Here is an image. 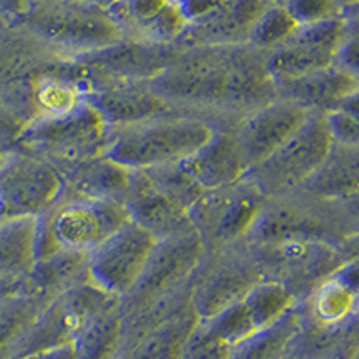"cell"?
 Segmentation results:
<instances>
[{
  "label": "cell",
  "instance_id": "6da1fadb",
  "mask_svg": "<svg viewBox=\"0 0 359 359\" xmlns=\"http://www.w3.org/2000/svg\"><path fill=\"white\" fill-rule=\"evenodd\" d=\"M149 85L178 114L229 130L277 99L266 53L248 43L184 47L175 63Z\"/></svg>",
  "mask_w": 359,
  "mask_h": 359
},
{
  "label": "cell",
  "instance_id": "7a4b0ae2",
  "mask_svg": "<svg viewBox=\"0 0 359 359\" xmlns=\"http://www.w3.org/2000/svg\"><path fill=\"white\" fill-rule=\"evenodd\" d=\"M212 130L203 118L182 114L110 128L104 155L128 171L171 165L194 155Z\"/></svg>",
  "mask_w": 359,
  "mask_h": 359
},
{
  "label": "cell",
  "instance_id": "3957f363",
  "mask_svg": "<svg viewBox=\"0 0 359 359\" xmlns=\"http://www.w3.org/2000/svg\"><path fill=\"white\" fill-rule=\"evenodd\" d=\"M20 24L62 60H76L124 38L110 13L88 0H33Z\"/></svg>",
  "mask_w": 359,
  "mask_h": 359
},
{
  "label": "cell",
  "instance_id": "277c9868",
  "mask_svg": "<svg viewBox=\"0 0 359 359\" xmlns=\"http://www.w3.org/2000/svg\"><path fill=\"white\" fill-rule=\"evenodd\" d=\"M128 221L123 203L63 191L53 207L36 217V257L54 250L90 253Z\"/></svg>",
  "mask_w": 359,
  "mask_h": 359
},
{
  "label": "cell",
  "instance_id": "5b68a950",
  "mask_svg": "<svg viewBox=\"0 0 359 359\" xmlns=\"http://www.w3.org/2000/svg\"><path fill=\"white\" fill-rule=\"evenodd\" d=\"M90 88L88 72L81 63L56 60L25 79L0 86V95L29 126L85 107Z\"/></svg>",
  "mask_w": 359,
  "mask_h": 359
},
{
  "label": "cell",
  "instance_id": "8992f818",
  "mask_svg": "<svg viewBox=\"0 0 359 359\" xmlns=\"http://www.w3.org/2000/svg\"><path fill=\"white\" fill-rule=\"evenodd\" d=\"M264 280L286 287L297 302L343 264L338 246L320 239L290 237L271 243H248Z\"/></svg>",
  "mask_w": 359,
  "mask_h": 359
},
{
  "label": "cell",
  "instance_id": "52a82bcc",
  "mask_svg": "<svg viewBox=\"0 0 359 359\" xmlns=\"http://www.w3.org/2000/svg\"><path fill=\"white\" fill-rule=\"evenodd\" d=\"M332 146L323 114H311L302 128L268 158L253 165L246 178L266 198L293 194L320 168Z\"/></svg>",
  "mask_w": 359,
  "mask_h": 359
},
{
  "label": "cell",
  "instance_id": "ba28073f",
  "mask_svg": "<svg viewBox=\"0 0 359 359\" xmlns=\"http://www.w3.org/2000/svg\"><path fill=\"white\" fill-rule=\"evenodd\" d=\"M261 280V268L245 241L210 250L192 277L191 304L198 318H210L241 302Z\"/></svg>",
  "mask_w": 359,
  "mask_h": 359
},
{
  "label": "cell",
  "instance_id": "9c48e42d",
  "mask_svg": "<svg viewBox=\"0 0 359 359\" xmlns=\"http://www.w3.org/2000/svg\"><path fill=\"white\" fill-rule=\"evenodd\" d=\"M110 126L86 102L60 117L43 118L25 126L17 147L47 160L53 165L102 155L107 149Z\"/></svg>",
  "mask_w": 359,
  "mask_h": 359
},
{
  "label": "cell",
  "instance_id": "30bf717a",
  "mask_svg": "<svg viewBox=\"0 0 359 359\" xmlns=\"http://www.w3.org/2000/svg\"><path fill=\"white\" fill-rule=\"evenodd\" d=\"M266 200L246 176L224 187L205 191L189 212L207 252L245 241Z\"/></svg>",
  "mask_w": 359,
  "mask_h": 359
},
{
  "label": "cell",
  "instance_id": "8fae6325",
  "mask_svg": "<svg viewBox=\"0 0 359 359\" xmlns=\"http://www.w3.org/2000/svg\"><path fill=\"white\" fill-rule=\"evenodd\" d=\"M290 237L320 239L338 246L343 232L331 201L313 200L297 192L268 198L245 241L271 243Z\"/></svg>",
  "mask_w": 359,
  "mask_h": 359
},
{
  "label": "cell",
  "instance_id": "7c38bea8",
  "mask_svg": "<svg viewBox=\"0 0 359 359\" xmlns=\"http://www.w3.org/2000/svg\"><path fill=\"white\" fill-rule=\"evenodd\" d=\"M117 297L97 287L92 280L72 287L47 304L18 348V358H34L41 352L72 345L85 323Z\"/></svg>",
  "mask_w": 359,
  "mask_h": 359
},
{
  "label": "cell",
  "instance_id": "4fadbf2b",
  "mask_svg": "<svg viewBox=\"0 0 359 359\" xmlns=\"http://www.w3.org/2000/svg\"><path fill=\"white\" fill-rule=\"evenodd\" d=\"M65 191V182L53 163L17 147L0 169L2 217L43 216Z\"/></svg>",
  "mask_w": 359,
  "mask_h": 359
},
{
  "label": "cell",
  "instance_id": "5bb4252c",
  "mask_svg": "<svg viewBox=\"0 0 359 359\" xmlns=\"http://www.w3.org/2000/svg\"><path fill=\"white\" fill-rule=\"evenodd\" d=\"M207 248L196 230L156 241L146 268L133 290L121 298V306L133 307L191 286Z\"/></svg>",
  "mask_w": 359,
  "mask_h": 359
},
{
  "label": "cell",
  "instance_id": "9a60e30c",
  "mask_svg": "<svg viewBox=\"0 0 359 359\" xmlns=\"http://www.w3.org/2000/svg\"><path fill=\"white\" fill-rule=\"evenodd\" d=\"M155 245L151 233L128 219L88 253L90 280L111 297L124 298L142 275Z\"/></svg>",
  "mask_w": 359,
  "mask_h": 359
},
{
  "label": "cell",
  "instance_id": "2e32d148",
  "mask_svg": "<svg viewBox=\"0 0 359 359\" xmlns=\"http://www.w3.org/2000/svg\"><path fill=\"white\" fill-rule=\"evenodd\" d=\"M343 36L345 15L298 25L284 43L266 53V65L273 81L302 78L334 65Z\"/></svg>",
  "mask_w": 359,
  "mask_h": 359
},
{
  "label": "cell",
  "instance_id": "e0dca14e",
  "mask_svg": "<svg viewBox=\"0 0 359 359\" xmlns=\"http://www.w3.org/2000/svg\"><path fill=\"white\" fill-rule=\"evenodd\" d=\"M182 50L184 47L178 43L162 45L123 38L110 47L76 57L74 62L85 67L90 79L151 83L175 63Z\"/></svg>",
  "mask_w": 359,
  "mask_h": 359
},
{
  "label": "cell",
  "instance_id": "ac0fdd59",
  "mask_svg": "<svg viewBox=\"0 0 359 359\" xmlns=\"http://www.w3.org/2000/svg\"><path fill=\"white\" fill-rule=\"evenodd\" d=\"M309 115L311 111L297 102L277 97L241 118L232 131L248 171L286 144Z\"/></svg>",
  "mask_w": 359,
  "mask_h": 359
},
{
  "label": "cell",
  "instance_id": "d6986e66",
  "mask_svg": "<svg viewBox=\"0 0 359 359\" xmlns=\"http://www.w3.org/2000/svg\"><path fill=\"white\" fill-rule=\"evenodd\" d=\"M88 104L97 110L110 128L130 126L149 118L178 115L165 99L160 97L149 83L99 81L90 79Z\"/></svg>",
  "mask_w": 359,
  "mask_h": 359
},
{
  "label": "cell",
  "instance_id": "ffe728a7",
  "mask_svg": "<svg viewBox=\"0 0 359 359\" xmlns=\"http://www.w3.org/2000/svg\"><path fill=\"white\" fill-rule=\"evenodd\" d=\"M123 205L128 219L142 226L156 241L194 230L187 208L156 189L144 171H130V187Z\"/></svg>",
  "mask_w": 359,
  "mask_h": 359
},
{
  "label": "cell",
  "instance_id": "44dd1931",
  "mask_svg": "<svg viewBox=\"0 0 359 359\" xmlns=\"http://www.w3.org/2000/svg\"><path fill=\"white\" fill-rule=\"evenodd\" d=\"M108 13L130 40L172 45L187 29L178 0H121Z\"/></svg>",
  "mask_w": 359,
  "mask_h": 359
},
{
  "label": "cell",
  "instance_id": "7402d4cb",
  "mask_svg": "<svg viewBox=\"0 0 359 359\" xmlns=\"http://www.w3.org/2000/svg\"><path fill=\"white\" fill-rule=\"evenodd\" d=\"M180 163L205 191L239 182L248 172L236 135L229 128H214L207 142Z\"/></svg>",
  "mask_w": 359,
  "mask_h": 359
},
{
  "label": "cell",
  "instance_id": "603a6c76",
  "mask_svg": "<svg viewBox=\"0 0 359 359\" xmlns=\"http://www.w3.org/2000/svg\"><path fill=\"white\" fill-rule=\"evenodd\" d=\"M269 0H232L226 8L198 24L187 25L180 38L182 47H232L248 41L253 22Z\"/></svg>",
  "mask_w": 359,
  "mask_h": 359
},
{
  "label": "cell",
  "instance_id": "cb8c5ba5",
  "mask_svg": "<svg viewBox=\"0 0 359 359\" xmlns=\"http://www.w3.org/2000/svg\"><path fill=\"white\" fill-rule=\"evenodd\" d=\"M273 83L278 99L297 102L311 114L323 115L334 110L343 97L359 88V83L336 63L302 78Z\"/></svg>",
  "mask_w": 359,
  "mask_h": 359
},
{
  "label": "cell",
  "instance_id": "d4e9b609",
  "mask_svg": "<svg viewBox=\"0 0 359 359\" xmlns=\"http://www.w3.org/2000/svg\"><path fill=\"white\" fill-rule=\"evenodd\" d=\"M65 182L67 191L79 196L124 203L130 187V171L102 155L54 165Z\"/></svg>",
  "mask_w": 359,
  "mask_h": 359
},
{
  "label": "cell",
  "instance_id": "484cf974",
  "mask_svg": "<svg viewBox=\"0 0 359 359\" xmlns=\"http://www.w3.org/2000/svg\"><path fill=\"white\" fill-rule=\"evenodd\" d=\"M90 280L88 253L54 250L36 257L33 269L22 278V286L45 304Z\"/></svg>",
  "mask_w": 359,
  "mask_h": 359
},
{
  "label": "cell",
  "instance_id": "4316f807",
  "mask_svg": "<svg viewBox=\"0 0 359 359\" xmlns=\"http://www.w3.org/2000/svg\"><path fill=\"white\" fill-rule=\"evenodd\" d=\"M359 189V147L332 142L320 168L297 194L320 201H341Z\"/></svg>",
  "mask_w": 359,
  "mask_h": 359
},
{
  "label": "cell",
  "instance_id": "83f0119b",
  "mask_svg": "<svg viewBox=\"0 0 359 359\" xmlns=\"http://www.w3.org/2000/svg\"><path fill=\"white\" fill-rule=\"evenodd\" d=\"M62 60L20 22L0 27V86L11 85Z\"/></svg>",
  "mask_w": 359,
  "mask_h": 359
},
{
  "label": "cell",
  "instance_id": "f1b7e54d",
  "mask_svg": "<svg viewBox=\"0 0 359 359\" xmlns=\"http://www.w3.org/2000/svg\"><path fill=\"white\" fill-rule=\"evenodd\" d=\"M359 352V314L339 325L300 320L287 354L298 359H354Z\"/></svg>",
  "mask_w": 359,
  "mask_h": 359
},
{
  "label": "cell",
  "instance_id": "f546056e",
  "mask_svg": "<svg viewBox=\"0 0 359 359\" xmlns=\"http://www.w3.org/2000/svg\"><path fill=\"white\" fill-rule=\"evenodd\" d=\"M358 307L359 293L334 271L297 302V313L304 322L339 325L358 316Z\"/></svg>",
  "mask_w": 359,
  "mask_h": 359
},
{
  "label": "cell",
  "instance_id": "4dcf8cb0",
  "mask_svg": "<svg viewBox=\"0 0 359 359\" xmlns=\"http://www.w3.org/2000/svg\"><path fill=\"white\" fill-rule=\"evenodd\" d=\"M74 359H121L123 314L121 298L102 307L85 323L72 341Z\"/></svg>",
  "mask_w": 359,
  "mask_h": 359
},
{
  "label": "cell",
  "instance_id": "1f68e13d",
  "mask_svg": "<svg viewBox=\"0 0 359 359\" xmlns=\"http://www.w3.org/2000/svg\"><path fill=\"white\" fill-rule=\"evenodd\" d=\"M36 262V219L0 217V280H22Z\"/></svg>",
  "mask_w": 359,
  "mask_h": 359
},
{
  "label": "cell",
  "instance_id": "d6a6232c",
  "mask_svg": "<svg viewBox=\"0 0 359 359\" xmlns=\"http://www.w3.org/2000/svg\"><path fill=\"white\" fill-rule=\"evenodd\" d=\"M194 307L187 306L168 322L160 323L153 331L128 347L121 359H182L185 343L198 323Z\"/></svg>",
  "mask_w": 359,
  "mask_h": 359
},
{
  "label": "cell",
  "instance_id": "836d02e7",
  "mask_svg": "<svg viewBox=\"0 0 359 359\" xmlns=\"http://www.w3.org/2000/svg\"><path fill=\"white\" fill-rule=\"evenodd\" d=\"M47 304L22 286L0 297V359H15L22 341Z\"/></svg>",
  "mask_w": 359,
  "mask_h": 359
},
{
  "label": "cell",
  "instance_id": "e575fe53",
  "mask_svg": "<svg viewBox=\"0 0 359 359\" xmlns=\"http://www.w3.org/2000/svg\"><path fill=\"white\" fill-rule=\"evenodd\" d=\"M298 332L297 306L280 320L253 332L233 347L230 359H280Z\"/></svg>",
  "mask_w": 359,
  "mask_h": 359
},
{
  "label": "cell",
  "instance_id": "d590c367",
  "mask_svg": "<svg viewBox=\"0 0 359 359\" xmlns=\"http://www.w3.org/2000/svg\"><path fill=\"white\" fill-rule=\"evenodd\" d=\"M257 331L280 320L297 306V298L286 287L273 280H261L243 298Z\"/></svg>",
  "mask_w": 359,
  "mask_h": 359
},
{
  "label": "cell",
  "instance_id": "8d00e7d4",
  "mask_svg": "<svg viewBox=\"0 0 359 359\" xmlns=\"http://www.w3.org/2000/svg\"><path fill=\"white\" fill-rule=\"evenodd\" d=\"M297 27V22L290 17L284 6L269 2L253 22L246 43L261 53H269L284 43Z\"/></svg>",
  "mask_w": 359,
  "mask_h": 359
},
{
  "label": "cell",
  "instance_id": "74e56055",
  "mask_svg": "<svg viewBox=\"0 0 359 359\" xmlns=\"http://www.w3.org/2000/svg\"><path fill=\"white\" fill-rule=\"evenodd\" d=\"M156 189L168 194L171 200L191 210V207L198 201V198L205 192V189L192 178L182 163H171V165H160L153 169H142Z\"/></svg>",
  "mask_w": 359,
  "mask_h": 359
},
{
  "label": "cell",
  "instance_id": "f35d334b",
  "mask_svg": "<svg viewBox=\"0 0 359 359\" xmlns=\"http://www.w3.org/2000/svg\"><path fill=\"white\" fill-rule=\"evenodd\" d=\"M233 347L212 332L201 320L185 343L182 359H230Z\"/></svg>",
  "mask_w": 359,
  "mask_h": 359
},
{
  "label": "cell",
  "instance_id": "ab89813d",
  "mask_svg": "<svg viewBox=\"0 0 359 359\" xmlns=\"http://www.w3.org/2000/svg\"><path fill=\"white\" fill-rule=\"evenodd\" d=\"M345 15V36L339 45L336 65L347 70L359 83V4L343 11Z\"/></svg>",
  "mask_w": 359,
  "mask_h": 359
},
{
  "label": "cell",
  "instance_id": "60d3db41",
  "mask_svg": "<svg viewBox=\"0 0 359 359\" xmlns=\"http://www.w3.org/2000/svg\"><path fill=\"white\" fill-rule=\"evenodd\" d=\"M284 8L297 25L316 24L343 15L336 0H286Z\"/></svg>",
  "mask_w": 359,
  "mask_h": 359
},
{
  "label": "cell",
  "instance_id": "b9f144b4",
  "mask_svg": "<svg viewBox=\"0 0 359 359\" xmlns=\"http://www.w3.org/2000/svg\"><path fill=\"white\" fill-rule=\"evenodd\" d=\"M325 123L332 142L359 147V117L347 111L332 110L325 114Z\"/></svg>",
  "mask_w": 359,
  "mask_h": 359
},
{
  "label": "cell",
  "instance_id": "7bdbcfd3",
  "mask_svg": "<svg viewBox=\"0 0 359 359\" xmlns=\"http://www.w3.org/2000/svg\"><path fill=\"white\" fill-rule=\"evenodd\" d=\"M338 217L343 239L359 233V189L341 201H331Z\"/></svg>",
  "mask_w": 359,
  "mask_h": 359
},
{
  "label": "cell",
  "instance_id": "ee69618b",
  "mask_svg": "<svg viewBox=\"0 0 359 359\" xmlns=\"http://www.w3.org/2000/svg\"><path fill=\"white\" fill-rule=\"evenodd\" d=\"M232 0H178L180 9L184 13L187 25L198 24L205 18L212 17L217 11L230 4Z\"/></svg>",
  "mask_w": 359,
  "mask_h": 359
},
{
  "label": "cell",
  "instance_id": "f6af8a7d",
  "mask_svg": "<svg viewBox=\"0 0 359 359\" xmlns=\"http://www.w3.org/2000/svg\"><path fill=\"white\" fill-rule=\"evenodd\" d=\"M24 130V121L15 114V110L0 95V142L8 144V146H17Z\"/></svg>",
  "mask_w": 359,
  "mask_h": 359
},
{
  "label": "cell",
  "instance_id": "bcb514c9",
  "mask_svg": "<svg viewBox=\"0 0 359 359\" xmlns=\"http://www.w3.org/2000/svg\"><path fill=\"white\" fill-rule=\"evenodd\" d=\"M31 0H0V18L8 24H17L29 11Z\"/></svg>",
  "mask_w": 359,
  "mask_h": 359
},
{
  "label": "cell",
  "instance_id": "7dc6e473",
  "mask_svg": "<svg viewBox=\"0 0 359 359\" xmlns=\"http://www.w3.org/2000/svg\"><path fill=\"white\" fill-rule=\"evenodd\" d=\"M339 253H341L343 261H358L359 262V233L343 239L338 245Z\"/></svg>",
  "mask_w": 359,
  "mask_h": 359
},
{
  "label": "cell",
  "instance_id": "c3c4849f",
  "mask_svg": "<svg viewBox=\"0 0 359 359\" xmlns=\"http://www.w3.org/2000/svg\"><path fill=\"white\" fill-rule=\"evenodd\" d=\"M334 110L347 111V114L359 117V88L354 90L352 94H348L347 97H343L341 101L338 102V107H336Z\"/></svg>",
  "mask_w": 359,
  "mask_h": 359
},
{
  "label": "cell",
  "instance_id": "681fc988",
  "mask_svg": "<svg viewBox=\"0 0 359 359\" xmlns=\"http://www.w3.org/2000/svg\"><path fill=\"white\" fill-rule=\"evenodd\" d=\"M34 359H74V352H72V347L67 345V347H60V348H54V351L41 352V354L34 355Z\"/></svg>",
  "mask_w": 359,
  "mask_h": 359
},
{
  "label": "cell",
  "instance_id": "f907efd6",
  "mask_svg": "<svg viewBox=\"0 0 359 359\" xmlns=\"http://www.w3.org/2000/svg\"><path fill=\"white\" fill-rule=\"evenodd\" d=\"M15 149H17V146H8V144L0 142V169L4 168V163L8 162V158L13 155Z\"/></svg>",
  "mask_w": 359,
  "mask_h": 359
},
{
  "label": "cell",
  "instance_id": "816d5d0a",
  "mask_svg": "<svg viewBox=\"0 0 359 359\" xmlns=\"http://www.w3.org/2000/svg\"><path fill=\"white\" fill-rule=\"evenodd\" d=\"M18 284H20V280H0V297L15 290Z\"/></svg>",
  "mask_w": 359,
  "mask_h": 359
},
{
  "label": "cell",
  "instance_id": "f5cc1de1",
  "mask_svg": "<svg viewBox=\"0 0 359 359\" xmlns=\"http://www.w3.org/2000/svg\"><path fill=\"white\" fill-rule=\"evenodd\" d=\"M88 2H92V4H95V6H99V8H102V9H110V8H114L115 4H118V2H121V0H88Z\"/></svg>",
  "mask_w": 359,
  "mask_h": 359
},
{
  "label": "cell",
  "instance_id": "db71d44e",
  "mask_svg": "<svg viewBox=\"0 0 359 359\" xmlns=\"http://www.w3.org/2000/svg\"><path fill=\"white\" fill-rule=\"evenodd\" d=\"M336 4L341 8V11H345V9L352 8V6H358L359 0H336Z\"/></svg>",
  "mask_w": 359,
  "mask_h": 359
},
{
  "label": "cell",
  "instance_id": "11a10c76",
  "mask_svg": "<svg viewBox=\"0 0 359 359\" xmlns=\"http://www.w3.org/2000/svg\"><path fill=\"white\" fill-rule=\"evenodd\" d=\"M280 359H298V358H294V355H291V354H287V352H286V354H284V355H282V358Z\"/></svg>",
  "mask_w": 359,
  "mask_h": 359
},
{
  "label": "cell",
  "instance_id": "9f6ffc18",
  "mask_svg": "<svg viewBox=\"0 0 359 359\" xmlns=\"http://www.w3.org/2000/svg\"><path fill=\"white\" fill-rule=\"evenodd\" d=\"M269 2H273V4H284V2H286V0H269Z\"/></svg>",
  "mask_w": 359,
  "mask_h": 359
},
{
  "label": "cell",
  "instance_id": "6f0895ef",
  "mask_svg": "<svg viewBox=\"0 0 359 359\" xmlns=\"http://www.w3.org/2000/svg\"><path fill=\"white\" fill-rule=\"evenodd\" d=\"M4 24H8V22H4V20H2V18H0V27H2V25H4Z\"/></svg>",
  "mask_w": 359,
  "mask_h": 359
},
{
  "label": "cell",
  "instance_id": "680465c9",
  "mask_svg": "<svg viewBox=\"0 0 359 359\" xmlns=\"http://www.w3.org/2000/svg\"><path fill=\"white\" fill-rule=\"evenodd\" d=\"M0 217H2V208H0Z\"/></svg>",
  "mask_w": 359,
  "mask_h": 359
},
{
  "label": "cell",
  "instance_id": "91938a15",
  "mask_svg": "<svg viewBox=\"0 0 359 359\" xmlns=\"http://www.w3.org/2000/svg\"><path fill=\"white\" fill-rule=\"evenodd\" d=\"M354 359H359V352H358V355H355V358Z\"/></svg>",
  "mask_w": 359,
  "mask_h": 359
},
{
  "label": "cell",
  "instance_id": "94428289",
  "mask_svg": "<svg viewBox=\"0 0 359 359\" xmlns=\"http://www.w3.org/2000/svg\"><path fill=\"white\" fill-rule=\"evenodd\" d=\"M358 314H359V307H358Z\"/></svg>",
  "mask_w": 359,
  "mask_h": 359
},
{
  "label": "cell",
  "instance_id": "6125c7cd",
  "mask_svg": "<svg viewBox=\"0 0 359 359\" xmlns=\"http://www.w3.org/2000/svg\"><path fill=\"white\" fill-rule=\"evenodd\" d=\"M31 2H33V0H31Z\"/></svg>",
  "mask_w": 359,
  "mask_h": 359
}]
</instances>
